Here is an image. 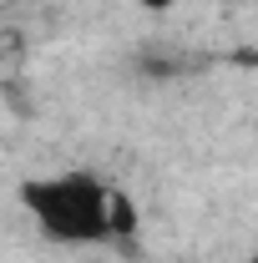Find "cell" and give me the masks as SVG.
Masks as SVG:
<instances>
[{"instance_id": "6da1fadb", "label": "cell", "mask_w": 258, "mask_h": 263, "mask_svg": "<svg viewBox=\"0 0 258 263\" xmlns=\"http://www.w3.org/2000/svg\"><path fill=\"white\" fill-rule=\"evenodd\" d=\"M21 208L51 243L86 248V243H117L137 233V208L127 193L106 187L91 172H51L21 182Z\"/></svg>"}, {"instance_id": "7a4b0ae2", "label": "cell", "mask_w": 258, "mask_h": 263, "mask_svg": "<svg viewBox=\"0 0 258 263\" xmlns=\"http://www.w3.org/2000/svg\"><path fill=\"white\" fill-rule=\"evenodd\" d=\"M137 5H147V10H172L177 0H137Z\"/></svg>"}, {"instance_id": "3957f363", "label": "cell", "mask_w": 258, "mask_h": 263, "mask_svg": "<svg viewBox=\"0 0 258 263\" xmlns=\"http://www.w3.org/2000/svg\"><path fill=\"white\" fill-rule=\"evenodd\" d=\"M248 61H253V66H258V51H253V56H248Z\"/></svg>"}]
</instances>
